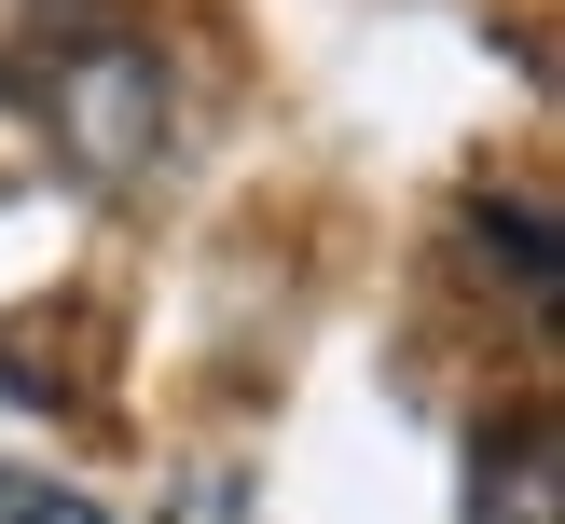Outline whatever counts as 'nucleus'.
<instances>
[{
  "mask_svg": "<svg viewBox=\"0 0 565 524\" xmlns=\"http://www.w3.org/2000/svg\"><path fill=\"white\" fill-rule=\"evenodd\" d=\"M14 69H28L42 138H55L97 193H138V180L166 165L180 97H166V55H152V42H125V28H55L42 55H14Z\"/></svg>",
  "mask_w": 565,
  "mask_h": 524,
  "instance_id": "1",
  "label": "nucleus"
}]
</instances>
